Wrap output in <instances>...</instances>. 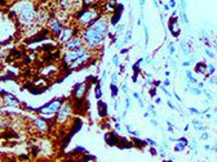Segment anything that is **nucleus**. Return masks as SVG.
Wrapping results in <instances>:
<instances>
[{"label":"nucleus","mask_w":217,"mask_h":162,"mask_svg":"<svg viewBox=\"0 0 217 162\" xmlns=\"http://www.w3.org/2000/svg\"><path fill=\"white\" fill-rule=\"evenodd\" d=\"M123 91H124V93H127V85H125V84L123 85Z\"/></svg>","instance_id":"nucleus-31"},{"label":"nucleus","mask_w":217,"mask_h":162,"mask_svg":"<svg viewBox=\"0 0 217 162\" xmlns=\"http://www.w3.org/2000/svg\"><path fill=\"white\" fill-rule=\"evenodd\" d=\"M113 63L115 64V66H119V61H118V57H116V55L113 58Z\"/></svg>","instance_id":"nucleus-19"},{"label":"nucleus","mask_w":217,"mask_h":162,"mask_svg":"<svg viewBox=\"0 0 217 162\" xmlns=\"http://www.w3.org/2000/svg\"><path fill=\"white\" fill-rule=\"evenodd\" d=\"M147 141H149L150 144H152V145H155V141H154V140H151V139H147Z\"/></svg>","instance_id":"nucleus-29"},{"label":"nucleus","mask_w":217,"mask_h":162,"mask_svg":"<svg viewBox=\"0 0 217 162\" xmlns=\"http://www.w3.org/2000/svg\"><path fill=\"white\" fill-rule=\"evenodd\" d=\"M168 105H169V107L172 108V109H175V105H173V104H172V103H170V102H168Z\"/></svg>","instance_id":"nucleus-30"},{"label":"nucleus","mask_w":217,"mask_h":162,"mask_svg":"<svg viewBox=\"0 0 217 162\" xmlns=\"http://www.w3.org/2000/svg\"><path fill=\"white\" fill-rule=\"evenodd\" d=\"M169 53L172 54V55H173V54H175V48H173V45H172V44H169Z\"/></svg>","instance_id":"nucleus-21"},{"label":"nucleus","mask_w":217,"mask_h":162,"mask_svg":"<svg viewBox=\"0 0 217 162\" xmlns=\"http://www.w3.org/2000/svg\"><path fill=\"white\" fill-rule=\"evenodd\" d=\"M80 46H84V45H83L82 37H79V36H74V37H71L67 43L63 44V48L66 49L67 51L69 50H75V49L80 48Z\"/></svg>","instance_id":"nucleus-6"},{"label":"nucleus","mask_w":217,"mask_h":162,"mask_svg":"<svg viewBox=\"0 0 217 162\" xmlns=\"http://www.w3.org/2000/svg\"><path fill=\"white\" fill-rule=\"evenodd\" d=\"M61 105H62L61 100H54V102H52L49 105H45V107L43 108V111H41V112L46 113V115H51V113L57 112V111L59 109V107H61Z\"/></svg>","instance_id":"nucleus-9"},{"label":"nucleus","mask_w":217,"mask_h":162,"mask_svg":"<svg viewBox=\"0 0 217 162\" xmlns=\"http://www.w3.org/2000/svg\"><path fill=\"white\" fill-rule=\"evenodd\" d=\"M0 117H1V112H0Z\"/></svg>","instance_id":"nucleus-34"},{"label":"nucleus","mask_w":217,"mask_h":162,"mask_svg":"<svg viewBox=\"0 0 217 162\" xmlns=\"http://www.w3.org/2000/svg\"><path fill=\"white\" fill-rule=\"evenodd\" d=\"M127 130H128V133H132V126L131 125H127Z\"/></svg>","instance_id":"nucleus-25"},{"label":"nucleus","mask_w":217,"mask_h":162,"mask_svg":"<svg viewBox=\"0 0 217 162\" xmlns=\"http://www.w3.org/2000/svg\"><path fill=\"white\" fill-rule=\"evenodd\" d=\"M111 89H113V97H115V94H116V86L115 85H111Z\"/></svg>","instance_id":"nucleus-20"},{"label":"nucleus","mask_w":217,"mask_h":162,"mask_svg":"<svg viewBox=\"0 0 217 162\" xmlns=\"http://www.w3.org/2000/svg\"><path fill=\"white\" fill-rule=\"evenodd\" d=\"M16 12H17V19L23 25H28L36 18L35 8L32 7L31 3H26V1L21 3L16 8Z\"/></svg>","instance_id":"nucleus-2"},{"label":"nucleus","mask_w":217,"mask_h":162,"mask_svg":"<svg viewBox=\"0 0 217 162\" xmlns=\"http://www.w3.org/2000/svg\"><path fill=\"white\" fill-rule=\"evenodd\" d=\"M202 139H204V140H206V139H208V134H207V133L202 134Z\"/></svg>","instance_id":"nucleus-23"},{"label":"nucleus","mask_w":217,"mask_h":162,"mask_svg":"<svg viewBox=\"0 0 217 162\" xmlns=\"http://www.w3.org/2000/svg\"><path fill=\"white\" fill-rule=\"evenodd\" d=\"M62 25L59 21H57V18H52L51 21H49L48 23V30L51 31L52 33H54V35H58L59 32L62 31Z\"/></svg>","instance_id":"nucleus-8"},{"label":"nucleus","mask_w":217,"mask_h":162,"mask_svg":"<svg viewBox=\"0 0 217 162\" xmlns=\"http://www.w3.org/2000/svg\"><path fill=\"white\" fill-rule=\"evenodd\" d=\"M150 94H151V95H152V97H154V95H155V94H156V90H155V87H154V89H152V90H151V91H150Z\"/></svg>","instance_id":"nucleus-24"},{"label":"nucleus","mask_w":217,"mask_h":162,"mask_svg":"<svg viewBox=\"0 0 217 162\" xmlns=\"http://www.w3.org/2000/svg\"><path fill=\"white\" fill-rule=\"evenodd\" d=\"M34 125L36 126V129H38L40 133H45V131L48 130V123H46V121L43 120V118H35V120H34Z\"/></svg>","instance_id":"nucleus-12"},{"label":"nucleus","mask_w":217,"mask_h":162,"mask_svg":"<svg viewBox=\"0 0 217 162\" xmlns=\"http://www.w3.org/2000/svg\"><path fill=\"white\" fill-rule=\"evenodd\" d=\"M98 10L93 7L89 8H85L83 9L82 12H79L76 14V21H78V25L80 26V28H88L89 26H92L96 21L98 19Z\"/></svg>","instance_id":"nucleus-1"},{"label":"nucleus","mask_w":217,"mask_h":162,"mask_svg":"<svg viewBox=\"0 0 217 162\" xmlns=\"http://www.w3.org/2000/svg\"><path fill=\"white\" fill-rule=\"evenodd\" d=\"M75 33H78L76 30H74L72 27H63L62 28V31L58 33V41L59 43H67V41L70 40L71 37H74Z\"/></svg>","instance_id":"nucleus-5"},{"label":"nucleus","mask_w":217,"mask_h":162,"mask_svg":"<svg viewBox=\"0 0 217 162\" xmlns=\"http://www.w3.org/2000/svg\"><path fill=\"white\" fill-rule=\"evenodd\" d=\"M209 82H211V84H214V82H216V80H214V77H212V79H209Z\"/></svg>","instance_id":"nucleus-28"},{"label":"nucleus","mask_w":217,"mask_h":162,"mask_svg":"<svg viewBox=\"0 0 217 162\" xmlns=\"http://www.w3.org/2000/svg\"><path fill=\"white\" fill-rule=\"evenodd\" d=\"M87 51V49H85V46H80V48L75 49V50H69L66 51V53L63 54V64L65 66H71L72 63H74L75 61H76L78 58H79L80 55H83V54Z\"/></svg>","instance_id":"nucleus-3"},{"label":"nucleus","mask_w":217,"mask_h":162,"mask_svg":"<svg viewBox=\"0 0 217 162\" xmlns=\"http://www.w3.org/2000/svg\"><path fill=\"white\" fill-rule=\"evenodd\" d=\"M196 72H198V73H204V72H206V64L204 63L196 64Z\"/></svg>","instance_id":"nucleus-14"},{"label":"nucleus","mask_w":217,"mask_h":162,"mask_svg":"<svg viewBox=\"0 0 217 162\" xmlns=\"http://www.w3.org/2000/svg\"><path fill=\"white\" fill-rule=\"evenodd\" d=\"M90 58H92V53H87V51H85L83 55H80L79 58H78L76 61H75L74 63L71 64V66H70V68H71V69H78L79 67L84 66L87 62H89Z\"/></svg>","instance_id":"nucleus-7"},{"label":"nucleus","mask_w":217,"mask_h":162,"mask_svg":"<svg viewBox=\"0 0 217 162\" xmlns=\"http://www.w3.org/2000/svg\"><path fill=\"white\" fill-rule=\"evenodd\" d=\"M191 94H194V95H200L202 94V90L200 89H198V87H191Z\"/></svg>","instance_id":"nucleus-16"},{"label":"nucleus","mask_w":217,"mask_h":162,"mask_svg":"<svg viewBox=\"0 0 217 162\" xmlns=\"http://www.w3.org/2000/svg\"><path fill=\"white\" fill-rule=\"evenodd\" d=\"M190 112H193V113H199L198 111L195 109V108H190Z\"/></svg>","instance_id":"nucleus-27"},{"label":"nucleus","mask_w":217,"mask_h":162,"mask_svg":"<svg viewBox=\"0 0 217 162\" xmlns=\"http://www.w3.org/2000/svg\"><path fill=\"white\" fill-rule=\"evenodd\" d=\"M111 80H113V82H116V73H113V76H111Z\"/></svg>","instance_id":"nucleus-22"},{"label":"nucleus","mask_w":217,"mask_h":162,"mask_svg":"<svg viewBox=\"0 0 217 162\" xmlns=\"http://www.w3.org/2000/svg\"><path fill=\"white\" fill-rule=\"evenodd\" d=\"M170 84V81H169V80H165V82H164V85H167V86H168V85H169Z\"/></svg>","instance_id":"nucleus-32"},{"label":"nucleus","mask_w":217,"mask_h":162,"mask_svg":"<svg viewBox=\"0 0 217 162\" xmlns=\"http://www.w3.org/2000/svg\"><path fill=\"white\" fill-rule=\"evenodd\" d=\"M133 97H134V98H137V99H138V98H140V95L137 94V93H134V94H133Z\"/></svg>","instance_id":"nucleus-33"},{"label":"nucleus","mask_w":217,"mask_h":162,"mask_svg":"<svg viewBox=\"0 0 217 162\" xmlns=\"http://www.w3.org/2000/svg\"><path fill=\"white\" fill-rule=\"evenodd\" d=\"M183 149H185V144H182V143H180V141H178V143L176 144V147H175V151L176 152H182Z\"/></svg>","instance_id":"nucleus-15"},{"label":"nucleus","mask_w":217,"mask_h":162,"mask_svg":"<svg viewBox=\"0 0 217 162\" xmlns=\"http://www.w3.org/2000/svg\"><path fill=\"white\" fill-rule=\"evenodd\" d=\"M207 54H208V55L211 57V58H213V57H214V55H213V53H211V51H209V50H207Z\"/></svg>","instance_id":"nucleus-26"},{"label":"nucleus","mask_w":217,"mask_h":162,"mask_svg":"<svg viewBox=\"0 0 217 162\" xmlns=\"http://www.w3.org/2000/svg\"><path fill=\"white\" fill-rule=\"evenodd\" d=\"M85 93H87V85H85V82L75 85V89H74L75 99H83V97L85 95Z\"/></svg>","instance_id":"nucleus-10"},{"label":"nucleus","mask_w":217,"mask_h":162,"mask_svg":"<svg viewBox=\"0 0 217 162\" xmlns=\"http://www.w3.org/2000/svg\"><path fill=\"white\" fill-rule=\"evenodd\" d=\"M193 126L195 127V130H198V131H204V129H206L202 125V122H199V121H196V120L193 121Z\"/></svg>","instance_id":"nucleus-13"},{"label":"nucleus","mask_w":217,"mask_h":162,"mask_svg":"<svg viewBox=\"0 0 217 162\" xmlns=\"http://www.w3.org/2000/svg\"><path fill=\"white\" fill-rule=\"evenodd\" d=\"M3 102H4L5 105H10V107H18L20 105V102L18 99L14 97V95H10V94H4V98H3Z\"/></svg>","instance_id":"nucleus-11"},{"label":"nucleus","mask_w":217,"mask_h":162,"mask_svg":"<svg viewBox=\"0 0 217 162\" xmlns=\"http://www.w3.org/2000/svg\"><path fill=\"white\" fill-rule=\"evenodd\" d=\"M96 97H97L98 99H100V98H101V90H100V85H98V86H97V90H96Z\"/></svg>","instance_id":"nucleus-18"},{"label":"nucleus","mask_w":217,"mask_h":162,"mask_svg":"<svg viewBox=\"0 0 217 162\" xmlns=\"http://www.w3.org/2000/svg\"><path fill=\"white\" fill-rule=\"evenodd\" d=\"M72 104L71 103H63V104L59 107V109L57 111V122L63 123L67 121V118L71 117L72 115Z\"/></svg>","instance_id":"nucleus-4"},{"label":"nucleus","mask_w":217,"mask_h":162,"mask_svg":"<svg viewBox=\"0 0 217 162\" xmlns=\"http://www.w3.org/2000/svg\"><path fill=\"white\" fill-rule=\"evenodd\" d=\"M207 69H208L209 73H213V72H214V66H212V64H208V66H207Z\"/></svg>","instance_id":"nucleus-17"}]
</instances>
